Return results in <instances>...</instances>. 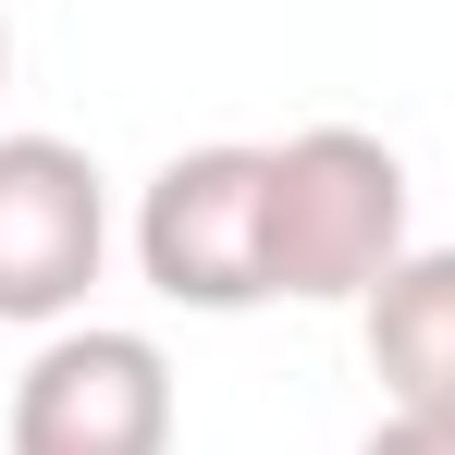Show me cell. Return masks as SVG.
Instances as JSON below:
<instances>
[{
	"label": "cell",
	"instance_id": "7",
	"mask_svg": "<svg viewBox=\"0 0 455 455\" xmlns=\"http://www.w3.org/2000/svg\"><path fill=\"white\" fill-rule=\"evenodd\" d=\"M0 86H12V25H0Z\"/></svg>",
	"mask_w": 455,
	"mask_h": 455
},
{
	"label": "cell",
	"instance_id": "6",
	"mask_svg": "<svg viewBox=\"0 0 455 455\" xmlns=\"http://www.w3.org/2000/svg\"><path fill=\"white\" fill-rule=\"evenodd\" d=\"M357 455H455V406H381Z\"/></svg>",
	"mask_w": 455,
	"mask_h": 455
},
{
	"label": "cell",
	"instance_id": "2",
	"mask_svg": "<svg viewBox=\"0 0 455 455\" xmlns=\"http://www.w3.org/2000/svg\"><path fill=\"white\" fill-rule=\"evenodd\" d=\"M136 271H148V296L210 307V320L259 307L271 296V148H246V136L172 148L136 197Z\"/></svg>",
	"mask_w": 455,
	"mask_h": 455
},
{
	"label": "cell",
	"instance_id": "5",
	"mask_svg": "<svg viewBox=\"0 0 455 455\" xmlns=\"http://www.w3.org/2000/svg\"><path fill=\"white\" fill-rule=\"evenodd\" d=\"M370 370L394 406H455V246H406L370 296Z\"/></svg>",
	"mask_w": 455,
	"mask_h": 455
},
{
	"label": "cell",
	"instance_id": "1",
	"mask_svg": "<svg viewBox=\"0 0 455 455\" xmlns=\"http://www.w3.org/2000/svg\"><path fill=\"white\" fill-rule=\"evenodd\" d=\"M406 259V160L370 124H307L271 148V296L370 307Z\"/></svg>",
	"mask_w": 455,
	"mask_h": 455
},
{
	"label": "cell",
	"instance_id": "4",
	"mask_svg": "<svg viewBox=\"0 0 455 455\" xmlns=\"http://www.w3.org/2000/svg\"><path fill=\"white\" fill-rule=\"evenodd\" d=\"M111 259V185L75 136H0V320L62 332Z\"/></svg>",
	"mask_w": 455,
	"mask_h": 455
},
{
	"label": "cell",
	"instance_id": "3",
	"mask_svg": "<svg viewBox=\"0 0 455 455\" xmlns=\"http://www.w3.org/2000/svg\"><path fill=\"white\" fill-rule=\"evenodd\" d=\"M12 455H172V357L124 320H62L12 381Z\"/></svg>",
	"mask_w": 455,
	"mask_h": 455
}]
</instances>
